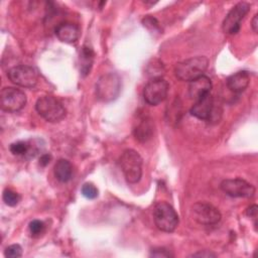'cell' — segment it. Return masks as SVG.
Returning a JSON list of instances; mask_svg holds the SVG:
<instances>
[{"instance_id": "6da1fadb", "label": "cell", "mask_w": 258, "mask_h": 258, "mask_svg": "<svg viewBox=\"0 0 258 258\" xmlns=\"http://www.w3.org/2000/svg\"><path fill=\"white\" fill-rule=\"evenodd\" d=\"M209 66V59L206 56H195L179 61L174 67L175 77L184 82H190L204 75Z\"/></svg>"}, {"instance_id": "7a4b0ae2", "label": "cell", "mask_w": 258, "mask_h": 258, "mask_svg": "<svg viewBox=\"0 0 258 258\" xmlns=\"http://www.w3.org/2000/svg\"><path fill=\"white\" fill-rule=\"evenodd\" d=\"M121 170L128 183H137L142 176V157L134 149H126L119 159Z\"/></svg>"}, {"instance_id": "3957f363", "label": "cell", "mask_w": 258, "mask_h": 258, "mask_svg": "<svg viewBox=\"0 0 258 258\" xmlns=\"http://www.w3.org/2000/svg\"><path fill=\"white\" fill-rule=\"evenodd\" d=\"M154 224L162 232L170 233L178 225V215L171 205L166 202H159L153 209Z\"/></svg>"}, {"instance_id": "277c9868", "label": "cell", "mask_w": 258, "mask_h": 258, "mask_svg": "<svg viewBox=\"0 0 258 258\" xmlns=\"http://www.w3.org/2000/svg\"><path fill=\"white\" fill-rule=\"evenodd\" d=\"M96 96L102 102L115 100L121 91V79L115 73H108L99 78L96 83Z\"/></svg>"}, {"instance_id": "5b68a950", "label": "cell", "mask_w": 258, "mask_h": 258, "mask_svg": "<svg viewBox=\"0 0 258 258\" xmlns=\"http://www.w3.org/2000/svg\"><path fill=\"white\" fill-rule=\"evenodd\" d=\"M36 112L48 122H58L66 116V109L60 101L52 96H42L35 103Z\"/></svg>"}, {"instance_id": "8992f818", "label": "cell", "mask_w": 258, "mask_h": 258, "mask_svg": "<svg viewBox=\"0 0 258 258\" xmlns=\"http://www.w3.org/2000/svg\"><path fill=\"white\" fill-rule=\"evenodd\" d=\"M169 85L162 78L151 79L143 89L144 101L151 106H156L162 103L168 94Z\"/></svg>"}, {"instance_id": "52a82bcc", "label": "cell", "mask_w": 258, "mask_h": 258, "mask_svg": "<svg viewBox=\"0 0 258 258\" xmlns=\"http://www.w3.org/2000/svg\"><path fill=\"white\" fill-rule=\"evenodd\" d=\"M26 104V96L23 91L14 87H5L0 94L1 109L8 113L20 111Z\"/></svg>"}, {"instance_id": "ba28073f", "label": "cell", "mask_w": 258, "mask_h": 258, "mask_svg": "<svg viewBox=\"0 0 258 258\" xmlns=\"http://www.w3.org/2000/svg\"><path fill=\"white\" fill-rule=\"evenodd\" d=\"M250 10V4L247 2L237 3L225 17L222 28L226 34H236L241 28V21Z\"/></svg>"}, {"instance_id": "9c48e42d", "label": "cell", "mask_w": 258, "mask_h": 258, "mask_svg": "<svg viewBox=\"0 0 258 258\" xmlns=\"http://www.w3.org/2000/svg\"><path fill=\"white\" fill-rule=\"evenodd\" d=\"M7 77L16 86L22 88H32L37 84V74L34 69L29 66L20 64L8 70Z\"/></svg>"}, {"instance_id": "30bf717a", "label": "cell", "mask_w": 258, "mask_h": 258, "mask_svg": "<svg viewBox=\"0 0 258 258\" xmlns=\"http://www.w3.org/2000/svg\"><path fill=\"white\" fill-rule=\"evenodd\" d=\"M191 216L197 223L207 226L219 223L222 218L216 207L204 202H198L191 207Z\"/></svg>"}, {"instance_id": "8fae6325", "label": "cell", "mask_w": 258, "mask_h": 258, "mask_svg": "<svg viewBox=\"0 0 258 258\" xmlns=\"http://www.w3.org/2000/svg\"><path fill=\"white\" fill-rule=\"evenodd\" d=\"M221 189L232 198H252L255 194L253 184L242 178H228L224 179L221 184Z\"/></svg>"}, {"instance_id": "7c38bea8", "label": "cell", "mask_w": 258, "mask_h": 258, "mask_svg": "<svg viewBox=\"0 0 258 258\" xmlns=\"http://www.w3.org/2000/svg\"><path fill=\"white\" fill-rule=\"evenodd\" d=\"M190 114L201 120H213L217 118V108L214 104V99L211 94L199 99L190 108Z\"/></svg>"}, {"instance_id": "4fadbf2b", "label": "cell", "mask_w": 258, "mask_h": 258, "mask_svg": "<svg viewBox=\"0 0 258 258\" xmlns=\"http://www.w3.org/2000/svg\"><path fill=\"white\" fill-rule=\"evenodd\" d=\"M212 90V82L206 76H201L189 82L188 95L195 101L207 96Z\"/></svg>"}, {"instance_id": "5bb4252c", "label": "cell", "mask_w": 258, "mask_h": 258, "mask_svg": "<svg viewBox=\"0 0 258 258\" xmlns=\"http://www.w3.org/2000/svg\"><path fill=\"white\" fill-rule=\"evenodd\" d=\"M54 33L60 41L66 43H73L76 42L80 37V28L73 22L64 21L57 24L54 29Z\"/></svg>"}, {"instance_id": "9a60e30c", "label": "cell", "mask_w": 258, "mask_h": 258, "mask_svg": "<svg viewBox=\"0 0 258 258\" xmlns=\"http://www.w3.org/2000/svg\"><path fill=\"white\" fill-rule=\"evenodd\" d=\"M154 132V123L151 118L144 116L142 117L138 123L136 124L133 133L139 142H147L149 139H151Z\"/></svg>"}, {"instance_id": "2e32d148", "label": "cell", "mask_w": 258, "mask_h": 258, "mask_svg": "<svg viewBox=\"0 0 258 258\" xmlns=\"http://www.w3.org/2000/svg\"><path fill=\"white\" fill-rule=\"evenodd\" d=\"M227 87L230 91L236 94H240L244 92L250 83V76L248 72L246 71H240L237 72L230 77H228L227 81Z\"/></svg>"}, {"instance_id": "e0dca14e", "label": "cell", "mask_w": 258, "mask_h": 258, "mask_svg": "<svg viewBox=\"0 0 258 258\" xmlns=\"http://www.w3.org/2000/svg\"><path fill=\"white\" fill-rule=\"evenodd\" d=\"M95 57V52L92 47L88 45H84L80 51L79 56V66H80V73L82 76H87L90 74L91 69L93 67Z\"/></svg>"}, {"instance_id": "ac0fdd59", "label": "cell", "mask_w": 258, "mask_h": 258, "mask_svg": "<svg viewBox=\"0 0 258 258\" xmlns=\"http://www.w3.org/2000/svg\"><path fill=\"white\" fill-rule=\"evenodd\" d=\"M53 173L58 181L68 182L73 175V165L68 159L60 158L54 164Z\"/></svg>"}, {"instance_id": "d6986e66", "label": "cell", "mask_w": 258, "mask_h": 258, "mask_svg": "<svg viewBox=\"0 0 258 258\" xmlns=\"http://www.w3.org/2000/svg\"><path fill=\"white\" fill-rule=\"evenodd\" d=\"M33 145L30 143V142H27V141H16V142H13L9 149L11 151L12 154L14 155H18V156H26L29 154V157L33 156L31 151L33 152V154H35L36 150L33 149Z\"/></svg>"}, {"instance_id": "ffe728a7", "label": "cell", "mask_w": 258, "mask_h": 258, "mask_svg": "<svg viewBox=\"0 0 258 258\" xmlns=\"http://www.w3.org/2000/svg\"><path fill=\"white\" fill-rule=\"evenodd\" d=\"M2 199H3V202L5 203V205H7L9 207H15L20 202L19 194H17L16 191H14L12 189H9V188L4 189Z\"/></svg>"}, {"instance_id": "44dd1931", "label": "cell", "mask_w": 258, "mask_h": 258, "mask_svg": "<svg viewBox=\"0 0 258 258\" xmlns=\"http://www.w3.org/2000/svg\"><path fill=\"white\" fill-rule=\"evenodd\" d=\"M81 191H82V195H83L85 198L89 199V200H94V199H96V198L98 197V194H99L98 188H97L93 183H90V182L84 183L83 186H82Z\"/></svg>"}, {"instance_id": "7402d4cb", "label": "cell", "mask_w": 258, "mask_h": 258, "mask_svg": "<svg viewBox=\"0 0 258 258\" xmlns=\"http://www.w3.org/2000/svg\"><path fill=\"white\" fill-rule=\"evenodd\" d=\"M29 232L31 234V236L33 237H37V236H40L43 231H44V228H45V225L42 221L40 220H32L30 223H29Z\"/></svg>"}, {"instance_id": "603a6c76", "label": "cell", "mask_w": 258, "mask_h": 258, "mask_svg": "<svg viewBox=\"0 0 258 258\" xmlns=\"http://www.w3.org/2000/svg\"><path fill=\"white\" fill-rule=\"evenodd\" d=\"M143 25L152 32H160V26L155 17L152 16H146L142 19Z\"/></svg>"}, {"instance_id": "cb8c5ba5", "label": "cell", "mask_w": 258, "mask_h": 258, "mask_svg": "<svg viewBox=\"0 0 258 258\" xmlns=\"http://www.w3.org/2000/svg\"><path fill=\"white\" fill-rule=\"evenodd\" d=\"M4 255L8 258H18L22 255V247L19 244L9 245L4 252Z\"/></svg>"}, {"instance_id": "d4e9b609", "label": "cell", "mask_w": 258, "mask_h": 258, "mask_svg": "<svg viewBox=\"0 0 258 258\" xmlns=\"http://www.w3.org/2000/svg\"><path fill=\"white\" fill-rule=\"evenodd\" d=\"M150 256L153 257H171L172 254H170L169 251H167L164 248H156V249H152Z\"/></svg>"}, {"instance_id": "484cf974", "label": "cell", "mask_w": 258, "mask_h": 258, "mask_svg": "<svg viewBox=\"0 0 258 258\" xmlns=\"http://www.w3.org/2000/svg\"><path fill=\"white\" fill-rule=\"evenodd\" d=\"M257 212H258V207L256 205H252L250 206L247 210H246V214L248 217L254 219L256 221L257 218Z\"/></svg>"}, {"instance_id": "4316f807", "label": "cell", "mask_w": 258, "mask_h": 258, "mask_svg": "<svg viewBox=\"0 0 258 258\" xmlns=\"http://www.w3.org/2000/svg\"><path fill=\"white\" fill-rule=\"evenodd\" d=\"M217 255L211 251L208 250H204V251H200L197 253H194L191 255V257H206V258H210V257H216Z\"/></svg>"}, {"instance_id": "83f0119b", "label": "cell", "mask_w": 258, "mask_h": 258, "mask_svg": "<svg viewBox=\"0 0 258 258\" xmlns=\"http://www.w3.org/2000/svg\"><path fill=\"white\" fill-rule=\"evenodd\" d=\"M50 159H51V155L50 154H47V153L42 154L40 156V158H39V164L41 166H45V165H47L49 163Z\"/></svg>"}, {"instance_id": "f1b7e54d", "label": "cell", "mask_w": 258, "mask_h": 258, "mask_svg": "<svg viewBox=\"0 0 258 258\" xmlns=\"http://www.w3.org/2000/svg\"><path fill=\"white\" fill-rule=\"evenodd\" d=\"M251 27L255 33L258 31V14H255L252 21H251Z\"/></svg>"}]
</instances>
